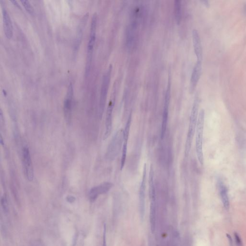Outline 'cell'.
Here are the masks:
<instances>
[{"instance_id":"obj_1","label":"cell","mask_w":246,"mask_h":246,"mask_svg":"<svg viewBox=\"0 0 246 246\" xmlns=\"http://www.w3.org/2000/svg\"><path fill=\"white\" fill-rule=\"evenodd\" d=\"M200 105V99L198 95L195 97L194 101L193 102L192 110L191 112L190 119H189V126L188 129L187 139L186 141L185 147V156L188 157L191 152L193 138L195 133L196 132L198 119V108Z\"/></svg>"},{"instance_id":"obj_2","label":"cell","mask_w":246,"mask_h":246,"mask_svg":"<svg viewBox=\"0 0 246 246\" xmlns=\"http://www.w3.org/2000/svg\"><path fill=\"white\" fill-rule=\"evenodd\" d=\"M205 121V112L201 109L198 114L196 130V151L198 160L201 165L203 164V136Z\"/></svg>"},{"instance_id":"obj_3","label":"cell","mask_w":246,"mask_h":246,"mask_svg":"<svg viewBox=\"0 0 246 246\" xmlns=\"http://www.w3.org/2000/svg\"><path fill=\"white\" fill-rule=\"evenodd\" d=\"M112 65H109L107 71L104 75L102 81L101 87V94L100 98L99 115L100 117L102 118L103 115V112L105 111L107 93L108 91L109 87L110 84L111 77Z\"/></svg>"},{"instance_id":"obj_4","label":"cell","mask_w":246,"mask_h":246,"mask_svg":"<svg viewBox=\"0 0 246 246\" xmlns=\"http://www.w3.org/2000/svg\"><path fill=\"white\" fill-rule=\"evenodd\" d=\"M117 87L116 84H114L112 92L110 101L109 102L106 111V118H105V129L103 137V139L105 140L108 138L111 133L112 130V112L115 104V98H116Z\"/></svg>"},{"instance_id":"obj_5","label":"cell","mask_w":246,"mask_h":246,"mask_svg":"<svg viewBox=\"0 0 246 246\" xmlns=\"http://www.w3.org/2000/svg\"><path fill=\"white\" fill-rule=\"evenodd\" d=\"M170 97H171V82H170V77H169L168 85H167L166 95H165L164 106L163 108L161 128V139H163L164 138L166 131L167 126V123H168V115H169Z\"/></svg>"},{"instance_id":"obj_6","label":"cell","mask_w":246,"mask_h":246,"mask_svg":"<svg viewBox=\"0 0 246 246\" xmlns=\"http://www.w3.org/2000/svg\"><path fill=\"white\" fill-rule=\"evenodd\" d=\"M22 161L24 173L26 178L29 182L32 181L34 173L33 164L29 148L27 146L23 148L22 151Z\"/></svg>"},{"instance_id":"obj_7","label":"cell","mask_w":246,"mask_h":246,"mask_svg":"<svg viewBox=\"0 0 246 246\" xmlns=\"http://www.w3.org/2000/svg\"><path fill=\"white\" fill-rule=\"evenodd\" d=\"M147 182V166L145 164L143 169L141 182L139 189V210L141 219L144 217L145 211V192Z\"/></svg>"},{"instance_id":"obj_8","label":"cell","mask_w":246,"mask_h":246,"mask_svg":"<svg viewBox=\"0 0 246 246\" xmlns=\"http://www.w3.org/2000/svg\"><path fill=\"white\" fill-rule=\"evenodd\" d=\"M73 87L70 83L68 87L67 93L64 102V114L65 121L67 124H70L72 117V106H73Z\"/></svg>"},{"instance_id":"obj_9","label":"cell","mask_w":246,"mask_h":246,"mask_svg":"<svg viewBox=\"0 0 246 246\" xmlns=\"http://www.w3.org/2000/svg\"><path fill=\"white\" fill-rule=\"evenodd\" d=\"M132 115L130 114L129 118L126 123L124 129L123 130V146H122V156L121 159L120 170H122L126 163L127 155V145L129 141L130 130L131 127Z\"/></svg>"},{"instance_id":"obj_10","label":"cell","mask_w":246,"mask_h":246,"mask_svg":"<svg viewBox=\"0 0 246 246\" xmlns=\"http://www.w3.org/2000/svg\"><path fill=\"white\" fill-rule=\"evenodd\" d=\"M112 186L113 184L111 182H106L92 188L89 192V198L90 201L92 203L95 201L100 195L108 192Z\"/></svg>"},{"instance_id":"obj_11","label":"cell","mask_w":246,"mask_h":246,"mask_svg":"<svg viewBox=\"0 0 246 246\" xmlns=\"http://www.w3.org/2000/svg\"><path fill=\"white\" fill-rule=\"evenodd\" d=\"M97 15L95 14L93 15L91 19V26H90V34L89 38V43L87 45V53L89 58L91 56L94 48V44L95 43L96 33Z\"/></svg>"},{"instance_id":"obj_12","label":"cell","mask_w":246,"mask_h":246,"mask_svg":"<svg viewBox=\"0 0 246 246\" xmlns=\"http://www.w3.org/2000/svg\"><path fill=\"white\" fill-rule=\"evenodd\" d=\"M2 13H3V22L4 27V32L6 37L10 38L13 34V27L11 18L4 5L1 4Z\"/></svg>"},{"instance_id":"obj_13","label":"cell","mask_w":246,"mask_h":246,"mask_svg":"<svg viewBox=\"0 0 246 246\" xmlns=\"http://www.w3.org/2000/svg\"><path fill=\"white\" fill-rule=\"evenodd\" d=\"M202 71V62L197 61L192 70L190 83V90L192 92L195 90L200 80Z\"/></svg>"},{"instance_id":"obj_14","label":"cell","mask_w":246,"mask_h":246,"mask_svg":"<svg viewBox=\"0 0 246 246\" xmlns=\"http://www.w3.org/2000/svg\"><path fill=\"white\" fill-rule=\"evenodd\" d=\"M192 40L195 53L196 54L197 61H203V48L201 41L198 31L196 29H193L192 31Z\"/></svg>"},{"instance_id":"obj_15","label":"cell","mask_w":246,"mask_h":246,"mask_svg":"<svg viewBox=\"0 0 246 246\" xmlns=\"http://www.w3.org/2000/svg\"><path fill=\"white\" fill-rule=\"evenodd\" d=\"M220 193L223 204L225 209H229L230 203L228 195V189L223 185L220 186Z\"/></svg>"},{"instance_id":"obj_16","label":"cell","mask_w":246,"mask_h":246,"mask_svg":"<svg viewBox=\"0 0 246 246\" xmlns=\"http://www.w3.org/2000/svg\"><path fill=\"white\" fill-rule=\"evenodd\" d=\"M175 11L176 22L178 24L181 19V4L180 1H175Z\"/></svg>"},{"instance_id":"obj_17","label":"cell","mask_w":246,"mask_h":246,"mask_svg":"<svg viewBox=\"0 0 246 246\" xmlns=\"http://www.w3.org/2000/svg\"><path fill=\"white\" fill-rule=\"evenodd\" d=\"M22 4L24 6L26 10L31 14H33L34 12V10L32 5L28 0H21V1Z\"/></svg>"},{"instance_id":"obj_18","label":"cell","mask_w":246,"mask_h":246,"mask_svg":"<svg viewBox=\"0 0 246 246\" xmlns=\"http://www.w3.org/2000/svg\"><path fill=\"white\" fill-rule=\"evenodd\" d=\"M1 205L3 210L5 213L8 212V204L6 197L5 196H3L1 198Z\"/></svg>"},{"instance_id":"obj_19","label":"cell","mask_w":246,"mask_h":246,"mask_svg":"<svg viewBox=\"0 0 246 246\" xmlns=\"http://www.w3.org/2000/svg\"><path fill=\"white\" fill-rule=\"evenodd\" d=\"M235 242L237 246H242V243L240 237L237 233L235 234Z\"/></svg>"},{"instance_id":"obj_20","label":"cell","mask_w":246,"mask_h":246,"mask_svg":"<svg viewBox=\"0 0 246 246\" xmlns=\"http://www.w3.org/2000/svg\"><path fill=\"white\" fill-rule=\"evenodd\" d=\"M102 246H106V226H104L103 230V241H102Z\"/></svg>"},{"instance_id":"obj_21","label":"cell","mask_w":246,"mask_h":246,"mask_svg":"<svg viewBox=\"0 0 246 246\" xmlns=\"http://www.w3.org/2000/svg\"><path fill=\"white\" fill-rule=\"evenodd\" d=\"M67 201L69 203H73L75 200V197L73 196H68L66 197Z\"/></svg>"},{"instance_id":"obj_22","label":"cell","mask_w":246,"mask_h":246,"mask_svg":"<svg viewBox=\"0 0 246 246\" xmlns=\"http://www.w3.org/2000/svg\"><path fill=\"white\" fill-rule=\"evenodd\" d=\"M11 1L12 3H14V4H15V5L17 6L20 7V6L18 4V3H17V1H16L14 0V1Z\"/></svg>"},{"instance_id":"obj_23","label":"cell","mask_w":246,"mask_h":246,"mask_svg":"<svg viewBox=\"0 0 246 246\" xmlns=\"http://www.w3.org/2000/svg\"><path fill=\"white\" fill-rule=\"evenodd\" d=\"M245 13H246V6H245Z\"/></svg>"}]
</instances>
